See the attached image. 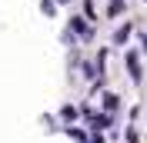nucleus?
I'll list each match as a JSON object with an SVG mask.
<instances>
[{
    "label": "nucleus",
    "mask_w": 147,
    "mask_h": 143,
    "mask_svg": "<svg viewBox=\"0 0 147 143\" xmlns=\"http://www.w3.org/2000/svg\"><path fill=\"white\" fill-rule=\"evenodd\" d=\"M127 67H130V73H134V80H140V67H137V57L134 53L127 57Z\"/></svg>",
    "instance_id": "obj_1"
},
{
    "label": "nucleus",
    "mask_w": 147,
    "mask_h": 143,
    "mask_svg": "<svg viewBox=\"0 0 147 143\" xmlns=\"http://www.w3.org/2000/svg\"><path fill=\"white\" fill-rule=\"evenodd\" d=\"M120 10H124V0H114V3H110V7H107V13H110V17H117Z\"/></svg>",
    "instance_id": "obj_2"
},
{
    "label": "nucleus",
    "mask_w": 147,
    "mask_h": 143,
    "mask_svg": "<svg viewBox=\"0 0 147 143\" xmlns=\"http://www.w3.org/2000/svg\"><path fill=\"white\" fill-rule=\"evenodd\" d=\"M130 30H134L130 23H127V27H120V30H117V43H124V40H127V37H130Z\"/></svg>",
    "instance_id": "obj_3"
}]
</instances>
